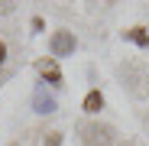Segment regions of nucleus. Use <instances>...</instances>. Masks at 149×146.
Segmentation results:
<instances>
[{
	"instance_id": "nucleus-4",
	"label": "nucleus",
	"mask_w": 149,
	"mask_h": 146,
	"mask_svg": "<svg viewBox=\"0 0 149 146\" xmlns=\"http://www.w3.org/2000/svg\"><path fill=\"white\" fill-rule=\"evenodd\" d=\"M33 107H36L39 114H52V110H55V101L45 94V85L36 88V94H33Z\"/></svg>"
},
{
	"instance_id": "nucleus-6",
	"label": "nucleus",
	"mask_w": 149,
	"mask_h": 146,
	"mask_svg": "<svg viewBox=\"0 0 149 146\" xmlns=\"http://www.w3.org/2000/svg\"><path fill=\"white\" fill-rule=\"evenodd\" d=\"M123 39H130V42H136L139 49H149V33H146L143 26H133V29H127V33H123Z\"/></svg>"
},
{
	"instance_id": "nucleus-1",
	"label": "nucleus",
	"mask_w": 149,
	"mask_h": 146,
	"mask_svg": "<svg viewBox=\"0 0 149 146\" xmlns=\"http://www.w3.org/2000/svg\"><path fill=\"white\" fill-rule=\"evenodd\" d=\"M81 143L84 146H110L113 143V127H107V124H84L81 127Z\"/></svg>"
},
{
	"instance_id": "nucleus-2",
	"label": "nucleus",
	"mask_w": 149,
	"mask_h": 146,
	"mask_svg": "<svg viewBox=\"0 0 149 146\" xmlns=\"http://www.w3.org/2000/svg\"><path fill=\"white\" fill-rule=\"evenodd\" d=\"M74 45H78L74 33L58 29V33H52V39H49V52H52V59H65V55H71V52H74Z\"/></svg>"
},
{
	"instance_id": "nucleus-3",
	"label": "nucleus",
	"mask_w": 149,
	"mask_h": 146,
	"mask_svg": "<svg viewBox=\"0 0 149 146\" xmlns=\"http://www.w3.org/2000/svg\"><path fill=\"white\" fill-rule=\"evenodd\" d=\"M36 71H39V75H42V85L49 81V85H62V68H58V62L55 59H39L36 62Z\"/></svg>"
},
{
	"instance_id": "nucleus-8",
	"label": "nucleus",
	"mask_w": 149,
	"mask_h": 146,
	"mask_svg": "<svg viewBox=\"0 0 149 146\" xmlns=\"http://www.w3.org/2000/svg\"><path fill=\"white\" fill-rule=\"evenodd\" d=\"M3 62H7V45L0 42V65H3Z\"/></svg>"
},
{
	"instance_id": "nucleus-7",
	"label": "nucleus",
	"mask_w": 149,
	"mask_h": 146,
	"mask_svg": "<svg viewBox=\"0 0 149 146\" xmlns=\"http://www.w3.org/2000/svg\"><path fill=\"white\" fill-rule=\"evenodd\" d=\"M45 146H62V133H49L45 136Z\"/></svg>"
},
{
	"instance_id": "nucleus-5",
	"label": "nucleus",
	"mask_w": 149,
	"mask_h": 146,
	"mask_svg": "<svg viewBox=\"0 0 149 146\" xmlns=\"http://www.w3.org/2000/svg\"><path fill=\"white\" fill-rule=\"evenodd\" d=\"M101 110H104V94L94 88V91H88V97H84V114L94 117V114H101Z\"/></svg>"
}]
</instances>
